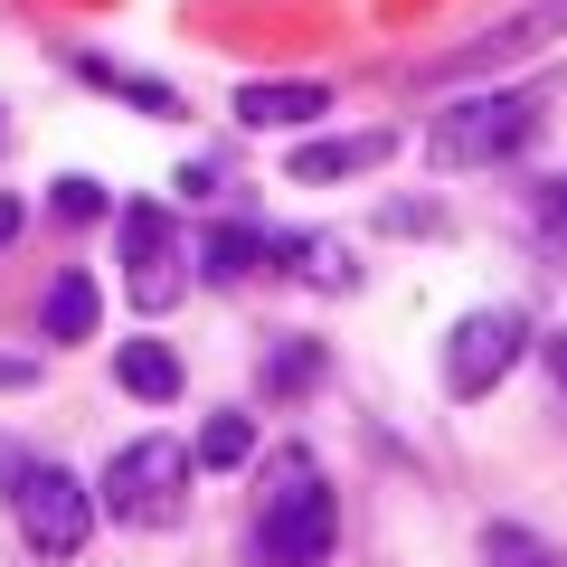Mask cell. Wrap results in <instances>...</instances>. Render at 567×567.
I'll use <instances>...</instances> for the list:
<instances>
[{
	"mask_svg": "<svg viewBox=\"0 0 567 567\" xmlns=\"http://www.w3.org/2000/svg\"><path fill=\"white\" fill-rule=\"evenodd\" d=\"M256 502H246V567H331L341 558V492L312 464V445L256 454Z\"/></svg>",
	"mask_w": 567,
	"mask_h": 567,
	"instance_id": "6da1fadb",
	"label": "cell"
},
{
	"mask_svg": "<svg viewBox=\"0 0 567 567\" xmlns=\"http://www.w3.org/2000/svg\"><path fill=\"white\" fill-rule=\"evenodd\" d=\"M558 114V76H511V85H473L445 114L425 123V171L435 181H464V171H511L529 142Z\"/></svg>",
	"mask_w": 567,
	"mask_h": 567,
	"instance_id": "7a4b0ae2",
	"label": "cell"
},
{
	"mask_svg": "<svg viewBox=\"0 0 567 567\" xmlns=\"http://www.w3.org/2000/svg\"><path fill=\"white\" fill-rule=\"evenodd\" d=\"M189 492H199V464H189V435H171V425L114 445L104 473H95L104 520H123V529H181L189 520Z\"/></svg>",
	"mask_w": 567,
	"mask_h": 567,
	"instance_id": "3957f363",
	"label": "cell"
},
{
	"mask_svg": "<svg viewBox=\"0 0 567 567\" xmlns=\"http://www.w3.org/2000/svg\"><path fill=\"white\" fill-rule=\"evenodd\" d=\"M114 256H123V293L142 322H171L189 293V237L171 199H114Z\"/></svg>",
	"mask_w": 567,
	"mask_h": 567,
	"instance_id": "277c9868",
	"label": "cell"
},
{
	"mask_svg": "<svg viewBox=\"0 0 567 567\" xmlns=\"http://www.w3.org/2000/svg\"><path fill=\"white\" fill-rule=\"evenodd\" d=\"M529 341H539V331H529L520 303H473L464 322H445V341H435V379H445L454 406H483L492 388L529 360Z\"/></svg>",
	"mask_w": 567,
	"mask_h": 567,
	"instance_id": "5b68a950",
	"label": "cell"
},
{
	"mask_svg": "<svg viewBox=\"0 0 567 567\" xmlns=\"http://www.w3.org/2000/svg\"><path fill=\"white\" fill-rule=\"evenodd\" d=\"M558 39H567V0H520L511 20H492V29H473V39L416 58V66H406V95L473 85V76H492V66H520V58H539V48H558Z\"/></svg>",
	"mask_w": 567,
	"mask_h": 567,
	"instance_id": "8992f818",
	"label": "cell"
},
{
	"mask_svg": "<svg viewBox=\"0 0 567 567\" xmlns=\"http://www.w3.org/2000/svg\"><path fill=\"white\" fill-rule=\"evenodd\" d=\"M10 511H20V548H29V558H48V567L85 558V548H95V520H104L95 483H85V473H66V464H48V454L20 473Z\"/></svg>",
	"mask_w": 567,
	"mask_h": 567,
	"instance_id": "52a82bcc",
	"label": "cell"
},
{
	"mask_svg": "<svg viewBox=\"0 0 567 567\" xmlns=\"http://www.w3.org/2000/svg\"><path fill=\"white\" fill-rule=\"evenodd\" d=\"M265 265H275V227L256 218V208H227V218L199 227V246H189V284H208V293H227L237 303L246 284H265Z\"/></svg>",
	"mask_w": 567,
	"mask_h": 567,
	"instance_id": "ba28073f",
	"label": "cell"
},
{
	"mask_svg": "<svg viewBox=\"0 0 567 567\" xmlns=\"http://www.w3.org/2000/svg\"><path fill=\"white\" fill-rule=\"evenodd\" d=\"M58 66L85 85V95H114L123 114H142V123H189V95L171 76H152V66H123L114 48H58Z\"/></svg>",
	"mask_w": 567,
	"mask_h": 567,
	"instance_id": "9c48e42d",
	"label": "cell"
},
{
	"mask_svg": "<svg viewBox=\"0 0 567 567\" xmlns=\"http://www.w3.org/2000/svg\"><path fill=\"white\" fill-rule=\"evenodd\" d=\"M398 123H369V133H293V152H284V181H303V189H341V181H360V171H379V162H398Z\"/></svg>",
	"mask_w": 567,
	"mask_h": 567,
	"instance_id": "30bf717a",
	"label": "cell"
},
{
	"mask_svg": "<svg viewBox=\"0 0 567 567\" xmlns=\"http://www.w3.org/2000/svg\"><path fill=\"white\" fill-rule=\"evenodd\" d=\"M331 104H341L331 76H246L227 114H237V133H322Z\"/></svg>",
	"mask_w": 567,
	"mask_h": 567,
	"instance_id": "8fae6325",
	"label": "cell"
},
{
	"mask_svg": "<svg viewBox=\"0 0 567 567\" xmlns=\"http://www.w3.org/2000/svg\"><path fill=\"white\" fill-rule=\"evenodd\" d=\"M275 284H293V293H360V256H350V237H331V227H275V265H265Z\"/></svg>",
	"mask_w": 567,
	"mask_h": 567,
	"instance_id": "7c38bea8",
	"label": "cell"
},
{
	"mask_svg": "<svg viewBox=\"0 0 567 567\" xmlns=\"http://www.w3.org/2000/svg\"><path fill=\"white\" fill-rule=\"evenodd\" d=\"M95 322H104V275H95V265H58L48 293H39V341L48 350H85Z\"/></svg>",
	"mask_w": 567,
	"mask_h": 567,
	"instance_id": "4fadbf2b",
	"label": "cell"
},
{
	"mask_svg": "<svg viewBox=\"0 0 567 567\" xmlns=\"http://www.w3.org/2000/svg\"><path fill=\"white\" fill-rule=\"evenodd\" d=\"M104 369H114V388H123L133 406H171V398H189V360L162 341V331H133V341H114V360H104Z\"/></svg>",
	"mask_w": 567,
	"mask_h": 567,
	"instance_id": "5bb4252c",
	"label": "cell"
},
{
	"mask_svg": "<svg viewBox=\"0 0 567 567\" xmlns=\"http://www.w3.org/2000/svg\"><path fill=\"white\" fill-rule=\"evenodd\" d=\"M265 454V425L256 406H208L199 435H189V464H199V483H246V464Z\"/></svg>",
	"mask_w": 567,
	"mask_h": 567,
	"instance_id": "9a60e30c",
	"label": "cell"
},
{
	"mask_svg": "<svg viewBox=\"0 0 567 567\" xmlns=\"http://www.w3.org/2000/svg\"><path fill=\"white\" fill-rule=\"evenodd\" d=\"M322 379H331V341L293 331V341H275V350H265L256 398H265V406H312V398H322Z\"/></svg>",
	"mask_w": 567,
	"mask_h": 567,
	"instance_id": "2e32d148",
	"label": "cell"
},
{
	"mask_svg": "<svg viewBox=\"0 0 567 567\" xmlns=\"http://www.w3.org/2000/svg\"><path fill=\"white\" fill-rule=\"evenodd\" d=\"M39 218L66 227V237H85V227H114V189H104L95 171H58V181H48V199H39Z\"/></svg>",
	"mask_w": 567,
	"mask_h": 567,
	"instance_id": "e0dca14e",
	"label": "cell"
},
{
	"mask_svg": "<svg viewBox=\"0 0 567 567\" xmlns=\"http://www.w3.org/2000/svg\"><path fill=\"white\" fill-rule=\"evenodd\" d=\"M473 548H483V567H567V539H548L539 520H511V511H502V520H483V539H473Z\"/></svg>",
	"mask_w": 567,
	"mask_h": 567,
	"instance_id": "ac0fdd59",
	"label": "cell"
},
{
	"mask_svg": "<svg viewBox=\"0 0 567 567\" xmlns=\"http://www.w3.org/2000/svg\"><path fill=\"white\" fill-rule=\"evenodd\" d=\"M379 237H416V246H445L454 237V208L435 189H388L379 199Z\"/></svg>",
	"mask_w": 567,
	"mask_h": 567,
	"instance_id": "d6986e66",
	"label": "cell"
},
{
	"mask_svg": "<svg viewBox=\"0 0 567 567\" xmlns=\"http://www.w3.org/2000/svg\"><path fill=\"white\" fill-rule=\"evenodd\" d=\"M171 199H227V162L218 152H189V162L171 171Z\"/></svg>",
	"mask_w": 567,
	"mask_h": 567,
	"instance_id": "ffe728a7",
	"label": "cell"
},
{
	"mask_svg": "<svg viewBox=\"0 0 567 567\" xmlns=\"http://www.w3.org/2000/svg\"><path fill=\"white\" fill-rule=\"evenodd\" d=\"M39 379H48V360H39V350H0V398H29Z\"/></svg>",
	"mask_w": 567,
	"mask_h": 567,
	"instance_id": "44dd1931",
	"label": "cell"
},
{
	"mask_svg": "<svg viewBox=\"0 0 567 567\" xmlns=\"http://www.w3.org/2000/svg\"><path fill=\"white\" fill-rule=\"evenodd\" d=\"M529 360H539L548 398H567V331H539V341H529Z\"/></svg>",
	"mask_w": 567,
	"mask_h": 567,
	"instance_id": "7402d4cb",
	"label": "cell"
},
{
	"mask_svg": "<svg viewBox=\"0 0 567 567\" xmlns=\"http://www.w3.org/2000/svg\"><path fill=\"white\" fill-rule=\"evenodd\" d=\"M29 218H39V208H29V199H20V189H0V256H10V246H20V237H29Z\"/></svg>",
	"mask_w": 567,
	"mask_h": 567,
	"instance_id": "603a6c76",
	"label": "cell"
},
{
	"mask_svg": "<svg viewBox=\"0 0 567 567\" xmlns=\"http://www.w3.org/2000/svg\"><path fill=\"white\" fill-rule=\"evenodd\" d=\"M29 464H39V454H29V445H10V435H0V502L20 492V473H29Z\"/></svg>",
	"mask_w": 567,
	"mask_h": 567,
	"instance_id": "cb8c5ba5",
	"label": "cell"
},
{
	"mask_svg": "<svg viewBox=\"0 0 567 567\" xmlns=\"http://www.w3.org/2000/svg\"><path fill=\"white\" fill-rule=\"evenodd\" d=\"M539 227H558V237H567V181H558V189H539Z\"/></svg>",
	"mask_w": 567,
	"mask_h": 567,
	"instance_id": "d4e9b609",
	"label": "cell"
},
{
	"mask_svg": "<svg viewBox=\"0 0 567 567\" xmlns=\"http://www.w3.org/2000/svg\"><path fill=\"white\" fill-rule=\"evenodd\" d=\"M0 152H10V114H0Z\"/></svg>",
	"mask_w": 567,
	"mask_h": 567,
	"instance_id": "484cf974",
	"label": "cell"
}]
</instances>
